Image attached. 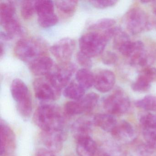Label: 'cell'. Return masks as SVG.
Returning a JSON list of instances; mask_svg holds the SVG:
<instances>
[{"label":"cell","mask_w":156,"mask_h":156,"mask_svg":"<svg viewBox=\"0 0 156 156\" xmlns=\"http://www.w3.org/2000/svg\"><path fill=\"white\" fill-rule=\"evenodd\" d=\"M115 76L114 73L108 70H102L94 76V86L102 93L110 91L115 86Z\"/></svg>","instance_id":"cell-14"},{"label":"cell","mask_w":156,"mask_h":156,"mask_svg":"<svg viewBox=\"0 0 156 156\" xmlns=\"http://www.w3.org/2000/svg\"><path fill=\"white\" fill-rule=\"evenodd\" d=\"M97 155V156H110L107 152L103 151H98Z\"/></svg>","instance_id":"cell-40"},{"label":"cell","mask_w":156,"mask_h":156,"mask_svg":"<svg viewBox=\"0 0 156 156\" xmlns=\"http://www.w3.org/2000/svg\"><path fill=\"white\" fill-rule=\"evenodd\" d=\"M117 59V57L114 53L108 52L103 55L102 60L105 64L112 65L116 62Z\"/></svg>","instance_id":"cell-37"},{"label":"cell","mask_w":156,"mask_h":156,"mask_svg":"<svg viewBox=\"0 0 156 156\" xmlns=\"http://www.w3.org/2000/svg\"><path fill=\"white\" fill-rule=\"evenodd\" d=\"M34 156H56L55 152L46 148H40L35 152Z\"/></svg>","instance_id":"cell-38"},{"label":"cell","mask_w":156,"mask_h":156,"mask_svg":"<svg viewBox=\"0 0 156 156\" xmlns=\"http://www.w3.org/2000/svg\"><path fill=\"white\" fill-rule=\"evenodd\" d=\"M115 23V21L114 19L105 18L99 20L92 25H90L88 28V30L93 31L99 32V31L101 30L105 31L112 28Z\"/></svg>","instance_id":"cell-28"},{"label":"cell","mask_w":156,"mask_h":156,"mask_svg":"<svg viewBox=\"0 0 156 156\" xmlns=\"http://www.w3.org/2000/svg\"><path fill=\"white\" fill-rule=\"evenodd\" d=\"M53 60L44 55L38 57L29 63L30 71L34 75L45 76L51 72L55 66Z\"/></svg>","instance_id":"cell-13"},{"label":"cell","mask_w":156,"mask_h":156,"mask_svg":"<svg viewBox=\"0 0 156 156\" xmlns=\"http://www.w3.org/2000/svg\"><path fill=\"white\" fill-rule=\"evenodd\" d=\"M141 74L147 77L151 83L156 82V68L146 67L140 72Z\"/></svg>","instance_id":"cell-36"},{"label":"cell","mask_w":156,"mask_h":156,"mask_svg":"<svg viewBox=\"0 0 156 156\" xmlns=\"http://www.w3.org/2000/svg\"><path fill=\"white\" fill-rule=\"evenodd\" d=\"M92 126L91 122L86 119L80 118L76 120L72 126V132L76 140L90 136Z\"/></svg>","instance_id":"cell-16"},{"label":"cell","mask_w":156,"mask_h":156,"mask_svg":"<svg viewBox=\"0 0 156 156\" xmlns=\"http://www.w3.org/2000/svg\"><path fill=\"white\" fill-rule=\"evenodd\" d=\"M59 21L57 15L54 14L45 17H38L39 25L43 28H48L56 25Z\"/></svg>","instance_id":"cell-32"},{"label":"cell","mask_w":156,"mask_h":156,"mask_svg":"<svg viewBox=\"0 0 156 156\" xmlns=\"http://www.w3.org/2000/svg\"><path fill=\"white\" fill-rule=\"evenodd\" d=\"M78 5V1L74 0L56 1L55 6L58 12L63 17L71 18L75 13Z\"/></svg>","instance_id":"cell-20"},{"label":"cell","mask_w":156,"mask_h":156,"mask_svg":"<svg viewBox=\"0 0 156 156\" xmlns=\"http://www.w3.org/2000/svg\"><path fill=\"white\" fill-rule=\"evenodd\" d=\"M4 53V46H3L2 44H1V57L3 56Z\"/></svg>","instance_id":"cell-41"},{"label":"cell","mask_w":156,"mask_h":156,"mask_svg":"<svg viewBox=\"0 0 156 156\" xmlns=\"http://www.w3.org/2000/svg\"><path fill=\"white\" fill-rule=\"evenodd\" d=\"M125 56L134 66L145 67L152 62V58L147 52L144 44L140 41H132Z\"/></svg>","instance_id":"cell-9"},{"label":"cell","mask_w":156,"mask_h":156,"mask_svg":"<svg viewBox=\"0 0 156 156\" xmlns=\"http://www.w3.org/2000/svg\"><path fill=\"white\" fill-rule=\"evenodd\" d=\"M143 136L147 145L156 148V129L143 128Z\"/></svg>","instance_id":"cell-33"},{"label":"cell","mask_w":156,"mask_h":156,"mask_svg":"<svg viewBox=\"0 0 156 156\" xmlns=\"http://www.w3.org/2000/svg\"><path fill=\"white\" fill-rule=\"evenodd\" d=\"M136 107L147 111H156V96L147 95L136 101Z\"/></svg>","instance_id":"cell-25"},{"label":"cell","mask_w":156,"mask_h":156,"mask_svg":"<svg viewBox=\"0 0 156 156\" xmlns=\"http://www.w3.org/2000/svg\"><path fill=\"white\" fill-rule=\"evenodd\" d=\"M35 6L38 17H44L55 13L54 4L51 1H35Z\"/></svg>","instance_id":"cell-23"},{"label":"cell","mask_w":156,"mask_h":156,"mask_svg":"<svg viewBox=\"0 0 156 156\" xmlns=\"http://www.w3.org/2000/svg\"><path fill=\"white\" fill-rule=\"evenodd\" d=\"M34 121L44 131L63 129L65 122L62 109L54 104H44L39 106L34 115Z\"/></svg>","instance_id":"cell-1"},{"label":"cell","mask_w":156,"mask_h":156,"mask_svg":"<svg viewBox=\"0 0 156 156\" xmlns=\"http://www.w3.org/2000/svg\"><path fill=\"white\" fill-rule=\"evenodd\" d=\"M130 102L126 94L118 90L107 97L103 102L106 111L111 115H121L126 112L130 107Z\"/></svg>","instance_id":"cell-7"},{"label":"cell","mask_w":156,"mask_h":156,"mask_svg":"<svg viewBox=\"0 0 156 156\" xmlns=\"http://www.w3.org/2000/svg\"><path fill=\"white\" fill-rule=\"evenodd\" d=\"M125 23L128 30L133 34L140 33L151 26L147 15L139 8H133L127 12Z\"/></svg>","instance_id":"cell-6"},{"label":"cell","mask_w":156,"mask_h":156,"mask_svg":"<svg viewBox=\"0 0 156 156\" xmlns=\"http://www.w3.org/2000/svg\"><path fill=\"white\" fill-rule=\"evenodd\" d=\"M76 48V42L72 38L59 40L50 48V51L60 63L70 62Z\"/></svg>","instance_id":"cell-10"},{"label":"cell","mask_w":156,"mask_h":156,"mask_svg":"<svg viewBox=\"0 0 156 156\" xmlns=\"http://www.w3.org/2000/svg\"><path fill=\"white\" fill-rule=\"evenodd\" d=\"M89 2L97 9H104L113 7L116 4L117 1L114 0H98L90 1Z\"/></svg>","instance_id":"cell-35"},{"label":"cell","mask_w":156,"mask_h":156,"mask_svg":"<svg viewBox=\"0 0 156 156\" xmlns=\"http://www.w3.org/2000/svg\"><path fill=\"white\" fill-rule=\"evenodd\" d=\"M66 137V134L63 129L42 131L41 135L43 144L47 149L54 152H58L62 150Z\"/></svg>","instance_id":"cell-11"},{"label":"cell","mask_w":156,"mask_h":156,"mask_svg":"<svg viewBox=\"0 0 156 156\" xmlns=\"http://www.w3.org/2000/svg\"><path fill=\"white\" fill-rule=\"evenodd\" d=\"M140 122L143 128L156 129V115L146 113L140 118Z\"/></svg>","instance_id":"cell-31"},{"label":"cell","mask_w":156,"mask_h":156,"mask_svg":"<svg viewBox=\"0 0 156 156\" xmlns=\"http://www.w3.org/2000/svg\"><path fill=\"white\" fill-rule=\"evenodd\" d=\"M13 37L9 35L6 32H1V39L4 41H9L12 40Z\"/></svg>","instance_id":"cell-39"},{"label":"cell","mask_w":156,"mask_h":156,"mask_svg":"<svg viewBox=\"0 0 156 156\" xmlns=\"http://www.w3.org/2000/svg\"><path fill=\"white\" fill-rule=\"evenodd\" d=\"M151 83L146 76L140 73L136 81L131 85V88L135 92H147L150 88Z\"/></svg>","instance_id":"cell-26"},{"label":"cell","mask_w":156,"mask_h":156,"mask_svg":"<svg viewBox=\"0 0 156 156\" xmlns=\"http://www.w3.org/2000/svg\"><path fill=\"white\" fill-rule=\"evenodd\" d=\"M76 68V65L71 62L60 63L55 65L51 72L46 76L62 89L69 84Z\"/></svg>","instance_id":"cell-8"},{"label":"cell","mask_w":156,"mask_h":156,"mask_svg":"<svg viewBox=\"0 0 156 156\" xmlns=\"http://www.w3.org/2000/svg\"><path fill=\"white\" fill-rule=\"evenodd\" d=\"M76 82L85 90H87L94 85V76L88 69L82 68L76 73Z\"/></svg>","instance_id":"cell-21"},{"label":"cell","mask_w":156,"mask_h":156,"mask_svg":"<svg viewBox=\"0 0 156 156\" xmlns=\"http://www.w3.org/2000/svg\"><path fill=\"white\" fill-rule=\"evenodd\" d=\"M0 137L1 156H6L13 152L16 145L15 135L12 129L2 121L0 126Z\"/></svg>","instance_id":"cell-12"},{"label":"cell","mask_w":156,"mask_h":156,"mask_svg":"<svg viewBox=\"0 0 156 156\" xmlns=\"http://www.w3.org/2000/svg\"><path fill=\"white\" fill-rule=\"evenodd\" d=\"M85 90L77 82L73 81L69 83L63 91L65 97L72 100L78 101L85 95Z\"/></svg>","instance_id":"cell-22"},{"label":"cell","mask_w":156,"mask_h":156,"mask_svg":"<svg viewBox=\"0 0 156 156\" xmlns=\"http://www.w3.org/2000/svg\"><path fill=\"white\" fill-rule=\"evenodd\" d=\"M99 96L95 93H90L78 100L84 112H89L94 109L99 100Z\"/></svg>","instance_id":"cell-24"},{"label":"cell","mask_w":156,"mask_h":156,"mask_svg":"<svg viewBox=\"0 0 156 156\" xmlns=\"http://www.w3.org/2000/svg\"><path fill=\"white\" fill-rule=\"evenodd\" d=\"M93 122L101 129L111 133L117 125L116 119L111 114H98L94 117Z\"/></svg>","instance_id":"cell-17"},{"label":"cell","mask_w":156,"mask_h":156,"mask_svg":"<svg viewBox=\"0 0 156 156\" xmlns=\"http://www.w3.org/2000/svg\"><path fill=\"white\" fill-rule=\"evenodd\" d=\"M35 1H23L21 4L20 12L22 17L28 20L32 18L35 10Z\"/></svg>","instance_id":"cell-27"},{"label":"cell","mask_w":156,"mask_h":156,"mask_svg":"<svg viewBox=\"0 0 156 156\" xmlns=\"http://www.w3.org/2000/svg\"><path fill=\"white\" fill-rule=\"evenodd\" d=\"M76 141V152L79 156H95L96 155L97 147L91 137L83 138Z\"/></svg>","instance_id":"cell-15"},{"label":"cell","mask_w":156,"mask_h":156,"mask_svg":"<svg viewBox=\"0 0 156 156\" xmlns=\"http://www.w3.org/2000/svg\"><path fill=\"white\" fill-rule=\"evenodd\" d=\"M108 41L103 33L89 31L79 39L80 51L90 58L96 57L103 52Z\"/></svg>","instance_id":"cell-4"},{"label":"cell","mask_w":156,"mask_h":156,"mask_svg":"<svg viewBox=\"0 0 156 156\" xmlns=\"http://www.w3.org/2000/svg\"><path fill=\"white\" fill-rule=\"evenodd\" d=\"M65 113L70 116L76 115L84 113L79 101H69L66 103L64 108Z\"/></svg>","instance_id":"cell-30"},{"label":"cell","mask_w":156,"mask_h":156,"mask_svg":"<svg viewBox=\"0 0 156 156\" xmlns=\"http://www.w3.org/2000/svg\"><path fill=\"white\" fill-rule=\"evenodd\" d=\"M16 7L13 1H4L0 2V18L15 16Z\"/></svg>","instance_id":"cell-29"},{"label":"cell","mask_w":156,"mask_h":156,"mask_svg":"<svg viewBox=\"0 0 156 156\" xmlns=\"http://www.w3.org/2000/svg\"><path fill=\"white\" fill-rule=\"evenodd\" d=\"M36 98L42 101H55L61 95V90L47 76L36 78L33 83Z\"/></svg>","instance_id":"cell-5"},{"label":"cell","mask_w":156,"mask_h":156,"mask_svg":"<svg viewBox=\"0 0 156 156\" xmlns=\"http://www.w3.org/2000/svg\"><path fill=\"white\" fill-rule=\"evenodd\" d=\"M76 59L78 63L83 67V68L89 69L92 67V61L91 58L80 51L76 54Z\"/></svg>","instance_id":"cell-34"},{"label":"cell","mask_w":156,"mask_h":156,"mask_svg":"<svg viewBox=\"0 0 156 156\" xmlns=\"http://www.w3.org/2000/svg\"><path fill=\"white\" fill-rule=\"evenodd\" d=\"M47 47L43 40L37 38H23L14 47V54L23 62L30 63L38 57L45 55Z\"/></svg>","instance_id":"cell-2"},{"label":"cell","mask_w":156,"mask_h":156,"mask_svg":"<svg viewBox=\"0 0 156 156\" xmlns=\"http://www.w3.org/2000/svg\"><path fill=\"white\" fill-rule=\"evenodd\" d=\"M111 133L116 138L127 140L134 136L135 132L131 124L123 120L119 125L117 124Z\"/></svg>","instance_id":"cell-19"},{"label":"cell","mask_w":156,"mask_h":156,"mask_svg":"<svg viewBox=\"0 0 156 156\" xmlns=\"http://www.w3.org/2000/svg\"><path fill=\"white\" fill-rule=\"evenodd\" d=\"M10 91L20 115L26 118L29 117L32 112V101L26 84L21 79L16 78L12 83Z\"/></svg>","instance_id":"cell-3"},{"label":"cell","mask_w":156,"mask_h":156,"mask_svg":"<svg viewBox=\"0 0 156 156\" xmlns=\"http://www.w3.org/2000/svg\"><path fill=\"white\" fill-rule=\"evenodd\" d=\"M1 24L8 33L12 37L20 35L23 33V29L20 22L15 16L0 19Z\"/></svg>","instance_id":"cell-18"},{"label":"cell","mask_w":156,"mask_h":156,"mask_svg":"<svg viewBox=\"0 0 156 156\" xmlns=\"http://www.w3.org/2000/svg\"><path fill=\"white\" fill-rule=\"evenodd\" d=\"M155 27H156V21H155Z\"/></svg>","instance_id":"cell-42"}]
</instances>
